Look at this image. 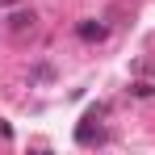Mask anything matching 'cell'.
Returning <instances> with one entry per match:
<instances>
[{"label": "cell", "mask_w": 155, "mask_h": 155, "mask_svg": "<svg viewBox=\"0 0 155 155\" xmlns=\"http://www.w3.org/2000/svg\"><path fill=\"white\" fill-rule=\"evenodd\" d=\"M8 25L17 29V34H25V29H34V13H29V8H17V13H13V21H8Z\"/></svg>", "instance_id": "cell-1"}, {"label": "cell", "mask_w": 155, "mask_h": 155, "mask_svg": "<svg viewBox=\"0 0 155 155\" xmlns=\"http://www.w3.org/2000/svg\"><path fill=\"white\" fill-rule=\"evenodd\" d=\"M76 34L84 38V42H92V38H105V25H92V21H84V25H76Z\"/></svg>", "instance_id": "cell-2"}, {"label": "cell", "mask_w": 155, "mask_h": 155, "mask_svg": "<svg viewBox=\"0 0 155 155\" xmlns=\"http://www.w3.org/2000/svg\"><path fill=\"white\" fill-rule=\"evenodd\" d=\"M54 71H51V63H38V67H34V80H51Z\"/></svg>", "instance_id": "cell-3"}]
</instances>
